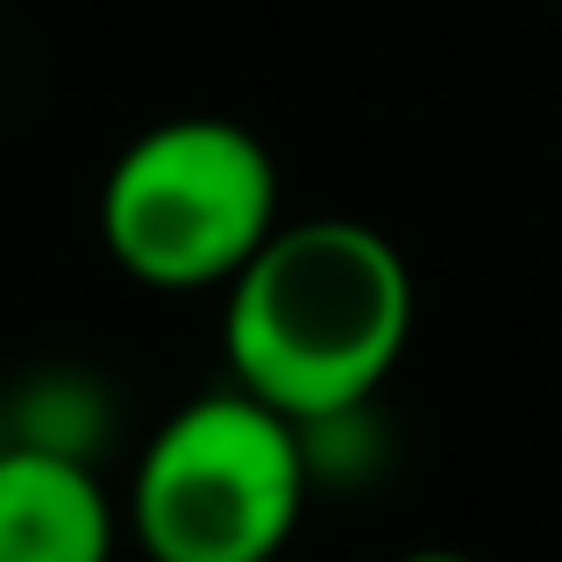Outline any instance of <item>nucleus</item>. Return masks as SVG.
Here are the masks:
<instances>
[{
  "label": "nucleus",
  "instance_id": "obj_4",
  "mask_svg": "<svg viewBox=\"0 0 562 562\" xmlns=\"http://www.w3.org/2000/svg\"><path fill=\"white\" fill-rule=\"evenodd\" d=\"M114 498L86 456L0 441V562H114Z\"/></svg>",
  "mask_w": 562,
  "mask_h": 562
},
{
  "label": "nucleus",
  "instance_id": "obj_5",
  "mask_svg": "<svg viewBox=\"0 0 562 562\" xmlns=\"http://www.w3.org/2000/svg\"><path fill=\"white\" fill-rule=\"evenodd\" d=\"M108 427H114V406H108V392H100V378L43 371L8 398L0 441H29V449H57V456H86V463H93Z\"/></svg>",
  "mask_w": 562,
  "mask_h": 562
},
{
  "label": "nucleus",
  "instance_id": "obj_6",
  "mask_svg": "<svg viewBox=\"0 0 562 562\" xmlns=\"http://www.w3.org/2000/svg\"><path fill=\"white\" fill-rule=\"evenodd\" d=\"M398 562H477V555H463V549H413V555H398Z\"/></svg>",
  "mask_w": 562,
  "mask_h": 562
},
{
  "label": "nucleus",
  "instance_id": "obj_2",
  "mask_svg": "<svg viewBox=\"0 0 562 562\" xmlns=\"http://www.w3.org/2000/svg\"><path fill=\"white\" fill-rule=\"evenodd\" d=\"M314 498L292 413L249 384L200 392L143 441L128 477V535L150 562H278Z\"/></svg>",
  "mask_w": 562,
  "mask_h": 562
},
{
  "label": "nucleus",
  "instance_id": "obj_1",
  "mask_svg": "<svg viewBox=\"0 0 562 562\" xmlns=\"http://www.w3.org/2000/svg\"><path fill=\"white\" fill-rule=\"evenodd\" d=\"M221 292L228 378L292 420L371 406L413 342V271L357 214L278 221Z\"/></svg>",
  "mask_w": 562,
  "mask_h": 562
},
{
  "label": "nucleus",
  "instance_id": "obj_3",
  "mask_svg": "<svg viewBox=\"0 0 562 562\" xmlns=\"http://www.w3.org/2000/svg\"><path fill=\"white\" fill-rule=\"evenodd\" d=\"M278 165L228 114L143 128L100 186V243L150 292H214L278 228Z\"/></svg>",
  "mask_w": 562,
  "mask_h": 562
}]
</instances>
